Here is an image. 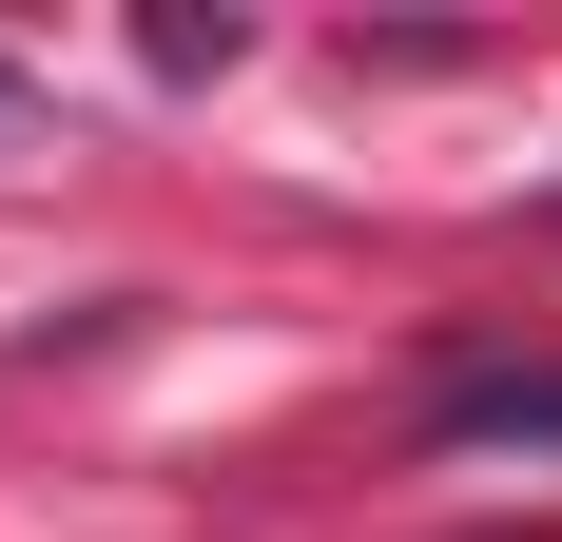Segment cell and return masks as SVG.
I'll use <instances>...</instances> for the list:
<instances>
[{
	"label": "cell",
	"mask_w": 562,
	"mask_h": 542,
	"mask_svg": "<svg viewBox=\"0 0 562 542\" xmlns=\"http://www.w3.org/2000/svg\"><path fill=\"white\" fill-rule=\"evenodd\" d=\"M427 445L485 465V445H562V369H447L427 387Z\"/></svg>",
	"instance_id": "6da1fadb"
},
{
	"label": "cell",
	"mask_w": 562,
	"mask_h": 542,
	"mask_svg": "<svg viewBox=\"0 0 562 542\" xmlns=\"http://www.w3.org/2000/svg\"><path fill=\"white\" fill-rule=\"evenodd\" d=\"M20 136H40V98H20V78H0V156H20Z\"/></svg>",
	"instance_id": "7a4b0ae2"
},
{
	"label": "cell",
	"mask_w": 562,
	"mask_h": 542,
	"mask_svg": "<svg viewBox=\"0 0 562 542\" xmlns=\"http://www.w3.org/2000/svg\"><path fill=\"white\" fill-rule=\"evenodd\" d=\"M543 233H562V194H543Z\"/></svg>",
	"instance_id": "3957f363"
}]
</instances>
